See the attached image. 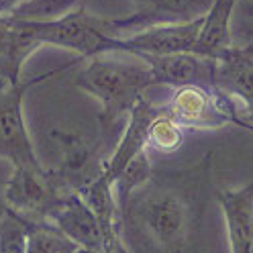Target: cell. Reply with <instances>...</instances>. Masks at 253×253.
Wrapping results in <instances>:
<instances>
[{
	"mask_svg": "<svg viewBox=\"0 0 253 253\" xmlns=\"http://www.w3.org/2000/svg\"><path fill=\"white\" fill-rule=\"evenodd\" d=\"M211 186V153L188 169L153 171L119 204V235L129 253H200Z\"/></svg>",
	"mask_w": 253,
	"mask_h": 253,
	"instance_id": "6da1fadb",
	"label": "cell"
},
{
	"mask_svg": "<svg viewBox=\"0 0 253 253\" xmlns=\"http://www.w3.org/2000/svg\"><path fill=\"white\" fill-rule=\"evenodd\" d=\"M131 57L133 59H125L115 53L90 57L76 78V86L100 102L102 110L98 119L104 137L113 133L115 126L129 117L135 102L153 88L149 66L141 57Z\"/></svg>",
	"mask_w": 253,
	"mask_h": 253,
	"instance_id": "7a4b0ae2",
	"label": "cell"
},
{
	"mask_svg": "<svg viewBox=\"0 0 253 253\" xmlns=\"http://www.w3.org/2000/svg\"><path fill=\"white\" fill-rule=\"evenodd\" d=\"M17 19V17H14ZM25 33L39 45L74 51L84 59L102 53H123V37L110 35L102 17H94L84 2L55 19H17Z\"/></svg>",
	"mask_w": 253,
	"mask_h": 253,
	"instance_id": "3957f363",
	"label": "cell"
},
{
	"mask_svg": "<svg viewBox=\"0 0 253 253\" xmlns=\"http://www.w3.org/2000/svg\"><path fill=\"white\" fill-rule=\"evenodd\" d=\"M70 194L74 192L59 182L57 173L41 164L12 168L10 178L2 188V202L27 223H51L55 211Z\"/></svg>",
	"mask_w": 253,
	"mask_h": 253,
	"instance_id": "277c9868",
	"label": "cell"
},
{
	"mask_svg": "<svg viewBox=\"0 0 253 253\" xmlns=\"http://www.w3.org/2000/svg\"><path fill=\"white\" fill-rule=\"evenodd\" d=\"M74 63L76 61H70L66 66L37 74L29 78V80H14L10 84L0 86V160L10 162L12 168L41 166L25 125V115H23L25 94L31 86H35L43 80H49L61 70L72 68Z\"/></svg>",
	"mask_w": 253,
	"mask_h": 253,
	"instance_id": "5b68a950",
	"label": "cell"
},
{
	"mask_svg": "<svg viewBox=\"0 0 253 253\" xmlns=\"http://www.w3.org/2000/svg\"><path fill=\"white\" fill-rule=\"evenodd\" d=\"M162 108L186 131H211L227 125L241 126L239 115L227 96L218 90L196 84L171 88L169 98Z\"/></svg>",
	"mask_w": 253,
	"mask_h": 253,
	"instance_id": "8992f818",
	"label": "cell"
},
{
	"mask_svg": "<svg viewBox=\"0 0 253 253\" xmlns=\"http://www.w3.org/2000/svg\"><path fill=\"white\" fill-rule=\"evenodd\" d=\"M214 86L233 102L243 129L253 131V53L247 47L233 45L216 59Z\"/></svg>",
	"mask_w": 253,
	"mask_h": 253,
	"instance_id": "52a82bcc",
	"label": "cell"
},
{
	"mask_svg": "<svg viewBox=\"0 0 253 253\" xmlns=\"http://www.w3.org/2000/svg\"><path fill=\"white\" fill-rule=\"evenodd\" d=\"M53 137L61 147V164L53 171L70 192L80 194L102 173L110 153H104L102 145H90L78 133L53 131Z\"/></svg>",
	"mask_w": 253,
	"mask_h": 253,
	"instance_id": "ba28073f",
	"label": "cell"
},
{
	"mask_svg": "<svg viewBox=\"0 0 253 253\" xmlns=\"http://www.w3.org/2000/svg\"><path fill=\"white\" fill-rule=\"evenodd\" d=\"M139 10L123 19H104L110 35L126 37L141 29L166 23H184L204 17L212 0H135Z\"/></svg>",
	"mask_w": 253,
	"mask_h": 253,
	"instance_id": "9c48e42d",
	"label": "cell"
},
{
	"mask_svg": "<svg viewBox=\"0 0 253 253\" xmlns=\"http://www.w3.org/2000/svg\"><path fill=\"white\" fill-rule=\"evenodd\" d=\"M202 19H192L184 23H166L141 29L137 33L123 37V53L126 55H171L194 51Z\"/></svg>",
	"mask_w": 253,
	"mask_h": 253,
	"instance_id": "30bf717a",
	"label": "cell"
},
{
	"mask_svg": "<svg viewBox=\"0 0 253 253\" xmlns=\"http://www.w3.org/2000/svg\"><path fill=\"white\" fill-rule=\"evenodd\" d=\"M141 59L151 70L153 86L178 88L186 84H196V86L216 90L214 86L216 59L212 57L186 51V53H171V55H141Z\"/></svg>",
	"mask_w": 253,
	"mask_h": 253,
	"instance_id": "8fae6325",
	"label": "cell"
},
{
	"mask_svg": "<svg viewBox=\"0 0 253 253\" xmlns=\"http://www.w3.org/2000/svg\"><path fill=\"white\" fill-rule=\"evenodd\" d=\"M216 200L225 216L231 253L253 251V182L241 188L216 190Z\"/></svg>",
	"mask_w": 253,
	"mask_h": 253,
	"instance_id": "7c38bea8",
	"label": "cell"
},
{
	"mask_svg": "<svg viewBox=\"0 0 253 253\" xmlns=\"http://www.w3.org/2000/svg\"><path fill=\"white\" fill-rule=\"evenodd\" d=\"M237 2L239 0H212L211 8L202 19L194 53L218 59L235 45L231 35V19H233Z\"/></svg>",
	"mask_w": 253,
	"mask_h": 253,
	"instance_id": "4fadbf2b",
	"label": "cell"
},
{
	"mask_svg": "<svg viewBox=\"0 0 253 253\" xmlns=\"http://www.w3.org/2000/svg\"><path fill=\"white\" fill-rule=\"evenodd\" d=\"M80 245L53 223H29L27 227L25 253H76Z\"/></svg>",
	"mask_w": 253,
	"mask_h": 253,
	"instance_id": "5bb4252c",
	"label": "cell"
},
{
	"mask_svg": "<svg viewBox=\"0 0 253 253\" xmlns=\"http://www.w3.org/2000/svg\"><path fill=\"white\" fill-rule=\"evenodd\" d=\"M186 129L182 125L173 121L160 104V113L155 115V119L149 125L147 133V149L153 153H173L178 151L184 141H186Z\"/></svg>",
	"mask_w": 253,
	"mask_h": 253,
	"instance_id": "9a60e30c",
	"label": "cell"
},
{
	"mask_svg": "<svg viewBox=\"0 0 253 253\" xmlns=\"http://www.w3.org/2000/svg\"><path fill=\"white\" fill-rule=\"evenodd\" d=\"M29 223L12 211L4 209L0 216V253H25Z\"/></svg>",
	"mask_w": 253,
	"mask_h": 253,
	"instance_id": "2e32d148",
	"label": "cell"
},
{
	"mask_svg": "<svg viewBox=\"0 0 253 253\" xmlns=\"http://www.w3.org/2000/svg\"><path fill=\"white\" fill-rule=\"evenodd\" d=\"M25 0H0V14H10L17 6H21Z\"/></svg>",
	"mask_w": 253,
	"mask_h": 253,
	"instance_id": "e0dca14e",
	"label": "cell"
},
{
	"mask_svg": "<svg viewBox=\"0 0 253 253\" xmlns=\"http://www.w3.org/2000/svg\"><path fill=\"white\" fill-rule=\"evenodd\" d=\"M76 253H104V251H98V249H86V247H80Z\"/></svg>",
	"mask_w": 253,
	"mask_h": 253,
	"instance_id": "ac0fdd59",
	"label": "cell"
},
{
	"mask_svg": "<svg viewBox=\"0 0 253 253\" xmlns=\"http://www.w3.org/2000/svg\"><path fill=\"white\" fill-rule=\"evenodd\" d=\"M4 202H2V190H0V216H2V212H4Z\"/></svg>",
	"mask_w": 253,
	"mask_h": 253,
	"instance_id": "d6986e66",
	"label": "cell"
},
{
	"mask_svg": "<svg viewBox=\"0 0 253 253\" xmlns=\"http://www.w3.org/2000/svg\"><path fill=\"white\" fill-rule=\"evenodd\" d=\"M245 47H247V49H249V51H251V53H253V41H251V43H249V45H245Z\"/></svg>",
	"mask_w": 253,
	"mask_h": 253,
	"instance_id": "ffe728a7",
	"label": "cell"
},
{
	"mask_svg": "<svg viewBox=\"0 0 253 253\" xmlns=\"http://www.w3.org/2000/svg\"><path fill=\"white\" fill-rule=\"evenodd\" d=\"M247 14H249V17H253V6H251V8L247 10Z\"/></svg>",
	"mask_w": 253,
	"mask_h": 253,
	"instance_id": "44dd1931",
	"label": "cell"
},
{
	"mask_svg": "<svg viewBox=\"0 0 253 253\" xmlns=\"http://www.w3.org/2000/svg\"><path fill=\"white\" fill-rule=\"evenodd\" d=\"M251 253H253V251H251Z\"/></svg>",
	"mask_w": 253,
	"mask_h": 253,
	"instance_id": "7402d4cb",
	"label": "cell"
}]
</instances>
